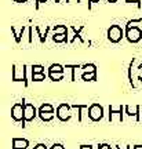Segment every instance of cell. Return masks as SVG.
<instances>
[{
	"mask_svg": "<svg viewBox=\"0 0 142 149\" xmlns=\"http://www.w3.org/2000/svg\"><path fill=\"white\" fill-rule=\"evenodd\" d=\"M14 1H17V3H25V1H28V0H14Z\"/></svg>",
	"mask_w": 142,
	"mask_h": 149,
	"instance_id": "obj_9",
	"label": "cell"
},
{
	"mask_svg": "<svg viewBox=\"0 0 142 149\" xmlns=\"http://www.w3.org/2000/svg\"><path fill=\"white\" fill-rule=\"evenodd\" d=\"M124 31L120 25H111V28L108 29V39L112 43H119L123 39Z\"/></svg>",
	"mask_w": 142,
	"mask_h": 149,
	"instance_id": "obj_2",
	"label": "cell"
},
{
	"mask_svg": "<svg viewBox=\"0 0 142 149\" xmlns=\"http://www.w3.org/2000/svg\"><path fill=\"white\" fill-rule=\"evenodd\" d=\"M33 69L36 70V72H40V70H42L43 68H42V66H39V65H36V66H33Z\"/></svg>",
	"mask_w": 142,
	"mask_h": 149,
	"instance_id": "obj_8",
	"label": "cell"
},
{
	"mask_svg": "<svg viewBox=\"0 0 142 149\" xmlns=\"http://www.w3.org/2000/svg\"><path fill=\"white\" fill-rule=\"evenodd\" d=\"M138 22H142L141 18H138V19H131V21L127 22V26H126V37L128 42L131 43H137L141 40L142 37V31L137 25H134V24H138Z\"/></svg>",
	"mask_w": 142,
	"mask_h": 149,
	"instance_id": "obj_1",
	"label": "cell"
},
{
	"mask_svg": "<svg viewBox=\"0 0 142 149\" xmlns=\"http://www.w3.org/2000/svg\"><path fill=\"white\" fill-rule=\"evenodd\" d=\"M53 32L54 35H65V33H68V28L65 25H55L53 28Z\"/></svg>",
	"mask_w": 142,
	"mask_h": 149,
	"instance_id": "obj_3",
	"label": "cell"
},
{
	"mask_svg": "<svg viewBox=\"0 0 142 149\" xmlns=\"http://www.w3.org/2000/svg\"><path fill=\"white\" fill-rule=\"evenodd\" d=\"M53 40L55 43L65 42V40H68V33H65V35H53Z\"/></svg>",
	"mask_w": 142,
	"mask_h": 149,
	"instance_id": "obj_5",
	"label": "cell"
},
{
	"mask_svg": "<svg viewBox=\"0 0 142 149\" xmlns=\"http://www.w3.org/2000/svg\"><path fill=\"white\" fill-rule=\"evenodd\" d=\"M46 1H47V0H36V8H39L40 4H42V3H46Z\"/></svg>",
	"mask_w": 142,
	"mask_h": 149,
	"instance_id": "obj_7",
	"label": "cell"
},
{
	"mask_svg": "<svg viewBox=\"0 0 142 149\" xmlns=\"http://www.w3.org/2000/svg\"><path fill=\"white\" fill-rule=\"evenodd\" d=\"M126 3H137L141 7V0H126Z\"/></svg>",
	"mask_w": 142,
	"mask_h": 149,
	"instance_id": "obj_6",
	"label": "cell"
},
{
	"mask_svg": "<svg viewBox=\"0 0 142 149\" xmlns=\"http://www.w3.org/2000/svg\"><path fill=\"white\" fill-rule=\"evenodd\" d=\"M109 3H115V1H117V0H108Z\"/></svg>",
	"mask_w": 142,
	"mask_h": 149,
	"instance_id": "obj_11",
	"label": "cell"
},
{
	"mask_svg": "<svg viewBox=\"0 0 142 149\" xmlns=\"http://www.w3.org/2000/svg\"><path fill=\"white\" fill-rule=\"evenodd\" d=\"M90 3H98V1H100V0H88Z\"/></svg>",
	"mask_w": 142,
	"mask_h": 149,
	"instance_id": "obj_10",
	"label": "cell"
},
{
	"mask_svg": "<svg viewBox=\"0 0 142 149\" xmlns=\"http://www.w3.org/2000/svg\"><path fill=\"white\" fill-rule=\"evenodd\" d=\"M24 31H25V26H22L19 32H17L15 26H11V32L14 33V37H15V42H17V43H19V42H21V36L24 35Z\"/></svg>",
	"mask_w": 142,
	"mask_h": 149,
	"instance_id": "obj_4",
	"label": "cell"
}]
</instances>
